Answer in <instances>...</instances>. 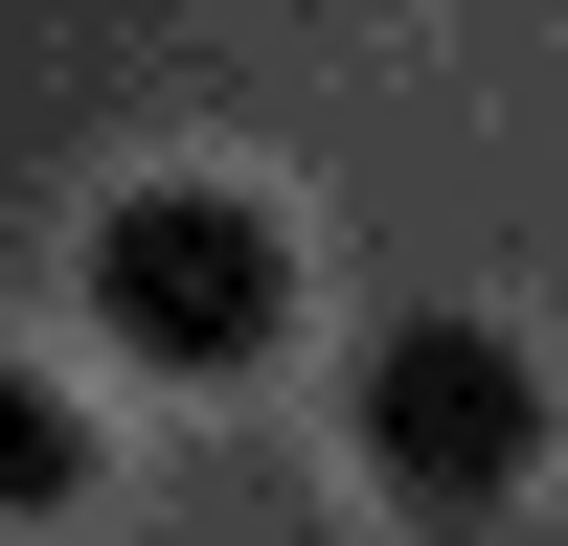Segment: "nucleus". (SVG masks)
<instances>
[{
	"mask_svg": "<svg viewBox=\"0 0 568 546\" xmlns=\"http://www.w3.org/2000/svg\"><path fill=\"white\" fill-rule=\"evenodd\" d=\"M0 501H23V524H45V501H91V410L23 387V364H0Z\"/></svg>",
	"mask_w": 568,
	"mask_h": 546,
	"instance_id": "nucleus-3",
	"label": "nucleus"
},
{
	"mask_svg": "<svg viewBox=\"0 0 568 546\" xmlns=\"http://www.w3.org/2000/svg\"><path fill=\"white\" fill-rule=\"evenodd\" d=\"M91 318H114L136 364H182V387H227V364H273V318H296V251H273V205H227V182H136V205L91 228Z\"/></svg>",
	"mask_w": 568,
	"mask_h": 546,
	"instance_id": "nucleus-1",
	"label": "nucleus"
},
{
	"mask_svg": "<svg viewBox=\"0 0 568 546\" xmlns=\"http://www.w3.org/2000/svg\"><path fill=\"white\" fill-rule=\"evenodd\" d=\"M524 455H546V364L500 342V318H409V342L364 364V478H387L409 524L524 501Z\"/></svg>",
	"mask_w": 568,
	"mask_h": 546,
	"instance_id": "nucleus-2",
	"label": "nucleus"
}]
</instances>
